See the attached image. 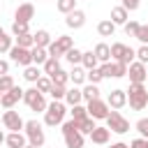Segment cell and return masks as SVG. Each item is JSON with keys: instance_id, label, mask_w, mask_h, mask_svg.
Returning a JSON list of instances; mask_svg holds the SVG:
<instances>
[{"instance_id": "obj_1", "label": "cell", "mask_w": 148, "mask_h": 148, "mask_svg": "<svg viewBox=\"0 0 148 148\" xmlns=\"http://www.w3.org/2000/svg\"><path fill=\"white\" fill-rule=\"evenodd\" d=\"M127 99H130V106L134 111H141L148 106V90L143 83H130V90H127Z\"/></svg>"}, {"instance_id": "obj_2", "label": "cell", "mask_w": 148, "mask_h": 148, "mask_svg": "<svg viewBox=\"0 0 148 148\" xmlns=\"http://www.w3.org/2000/svg\"><path fill=\"white\" fill-rule=\"evenodd\" d=\"M62 136H65L67 148H83V134L76 130V120L62 123Z\"/></svg>"}, {"instance_id": "obj_3", "label": "cell", "mask_w": 148, "mask_h": 148, "mask_svg": "<svg viewBox=\"0 0 148 148\" xmlns=\"http://www.w3.org/2000/svg\"><path fill=\"white\" fill-rule=\"evenodd\" d=\"M65 113H67L65 104L53 99V104H49V106H46V111H44V123H46L49 127H56V125H60V123H62Z\"/></svg>"}, {"instance_id": "obj_4", "label": "cell", "mask_w": 148, "mask_h": 148, "mask_svg": "<svg viewBox=\"0 0 148 148\" xmlns=\"http://www.w3.org/2000/svg\"><path fill=\"white\" fill-rule=\"evenodd\" d=\"M23 130H25V136H28V141H30V146H35V148H42L44 146V130H42V125L37 123V120H28L25 125H23Z\"/></svg>"}, {"instance_id": "obj_5", "label": "cell", "mask_w": 148, "mask_h": 148, "mask_svg": "<svg viewBox=\"0 0 148 148\" xmlns=\"http://www.w3.org/2000/svg\"><path fill=\"white\" fill-rule=\"evenodd\" d=\"M69 49H74V42H72V37H67V35H60L56 42H51V44L46 46V51H49L51 58H60V56H65Z\"/></svg>"}, {"instance_id": "obj_6", "label": "cell", "mask_w": 148, "mask_h": 148, "mask_svg": "<svg viewBox=\"0 0 148 148\" xmlns=\"http://www.w3.org/2000/svg\"><path fill=\"white\" fill-rule=\"evenodd\" d=\"M104 120H106L109 132H116V134H125V132H130V120L123 118L118 111H109V116H106Z\"/></svg>"}, {"instance_id": "obj_7", "label": "cell", "mask_w": 148, "mask_h": 148, "mask_svg": "<svg viewBox=\"0 0 148 148\" xmlns=\"http://www.w3.org/2000/svg\"><path fill=\"white\" fill-rule=\"evenodd\" d=\"M23 102L32 109V111H46V99L37 88H28L23 90Z\"/></svg>"}, {"instance_id": "obj_8", "label": "cell", "mask_w": 148, "mask_h": 148, "mask_svg": "<svg viewBox=\"0 0 148 148\" xmlns=\"http://www.w3.org/2000/svg\"><path fill=\"white\" fill-rule=\"evenodd\" d=\"M99 72H102V76L120 79V76H125V74H127V65H125V62H118V60H113V62H102Z\"/></svg>"}, {"instance_id": "obj_9", "label": "cell", "mask_w": 148, "mask_h": 148, "mask_svg": "<svg viewBox=\"0 0 148 148\" xmlns=\"http://www.w3.org/2000/svg\"><path fill=\"white\" fill-rule=\"evenodd\" d=\"M86 111H88V116H90L92 120H102V118L109 116V104L102 102V99H92V102H88Z\"/></svg>"}, {"instance_id": "obj_10", "label": "cell", "mask_w": 148, "mask_h": 148, "mask_svg": "<svg viewBox=\"0 0 148 148\" xmlns=\"http://www.w3.org/2000/svg\"><path fill=\"white\" fill-rule=\"evenodd\" d=\"M2 123H5V127L7 130H12V132H18V130H23V120H21V116H18V111H12V109H7L5 113H2Z\"/></svg>"}, {"instance_id": "obj_11", "label": "cell", "mask_w": 148, "mask_h": 148, "mask_svg": "<svg viewBox=\"0 0 148 148\" xmlns=\"http://www.w3.org/2000/svg\"><path fill=\"white\" fill-rule=\"evenodd\" d=\"M9 56H12V60H14L16 65H23V67H28V65H32V56H30V49H21V46H12V49H9Z\"/></svg>"}, {"instance_id": "obj_12", "label": "cell", "mask_w": 148, "mask_h": 148, "mask_svg": "<svg viewBox=\"0 0 148 148\" xmlns=\"http://www.w3.org/2000/svg\"><path fill=\"white\" fill-rule=\"evenodd\" d=\"M127 74H130V81H132V83H143V81H146V76H148L146 65H141L139 60L127 65Z\"/></svg>"}, {"instance_id": "obj_13", "label": "cell", "mask_w": 148, "mask_h": 148, "mask_svg": "<svg viewBox=\"0 0 148 148\" xmlns=\"http://www.w3.org/2000/svg\"><path fill=\"white\" fill-rule=\"evenodd\" d=\"M18 99H23V90H21L18 86H14L9 92H5V95L0 97V104H2L5 109H12V106H14Z\"/></svg>"}, {"instance_id": "obj_14", "label": "cell", "mask_w": 148, "mask_h": 148, "mask_svg": "<svg viewBox=\"0 0 148 148\" xmlns=\"http://www.w3.org/2000/svg\"><path fill=\"white\" fill-rule=\"evenodd\" d=\"M32 16H35V7H32L30 2H23V5H18V7H16V14H14V18H16V21L28 23Z\"/></svg>"}, {"instance_id": "obj_15", "label": "cell", "mask_w": 148, "mask_h": 148, "mask_svg": "<svg viewBox=\"0 0 148 148\" xmlns=\"http://www.w3.org/2000/svg\"><path fill=\"white\" fill-rule=\"evenodd\" d=\"M106 104H109L111 109H120V106H125V104H127V92H125V90H111Z\"/></svg>"}, {"instance_id": "obj_16", "label": "cell", "mask_w": 148, "mask_h": 148, "mask_svg": "<svg viewBox=\"0 0 148 148\" xmlns=\"http://www.w3.org/2000/svg\"><path fill=\"white\" fill-rule=\"evenodd\" d=\"M65 23H67L69 28H74V30H76V28H81V25L86 23V14H83L81 9H74V12H69V14H67Z\"/></svg>"}, {"instance_id": "obj_17", "label": "cell", "mask_w": 148, "mask_h": 148, "mask_svg": "<svg viewBox=\"0 0 148 148\" xmlns=\"http://www.w3.org/2000/svg\"><path fill=\"white\" fill-rule=\"evenodd\" d=\"M113 25H125L127 23V9L120 5V7H113L111 9V18H109Z\"/></svg>"}, {"instance_id": "obj_18", "label": "cell", "mask_w": 148, "mask_h": 148, "mask_svg": "<svg viewBox=\"0 0 148 148\" xmlns=\"http://www.w3.org/2000/svg\"><path fill=\"white\" fill-rule=\"evenodd\" d=\"M109 127H95L92 132H90V139H92V143H97V146H104L106 141H109Z\"/></svg>"}, {"instance_id": "obj_19", "label": "cell", "mask_w": 148, "mask_h": 148, "mask_svg": "<svg viewBox=\"0 0 148 148\" xmlns=\"http://www.w3.org/2000/svg\"><path fill=\"white\" fill-rule=\"evenodd\" d=\"M5 143H7L9 148H23V146H25V134H21V132H12L9 136H5Z\"/></svg>"}, {"instance_id": "obj_20", "label": "cell", "mask_w": 148, "mask_h": 148, "mask_svg": "<svg viewBox=\"0 0 148 148\" xmlns=\"http://www.w3.org/2000/svg\"><path fill=\"white\" fill-rule=\"evenodd\" d=\"M92 53H95L97 62H111V49H109L106 44H97Z\"/></svg>"}, {"instance_id": "obj_21", "label": "cell", "mask_w": 148, "mask_h": 148, "mask_svg": "<svg viewBox=\"0 0 148 148\" xmlns=\"http://www.w3.org/2000/svg\"><path fill=\"white\" fill-rule=\"evenodd\" d=\"M32 42H35V46H39V49H46V46L51 44V35H49L46 30H37V32L32 35Z\"/></svg>"}, {"instance_id": "obj_22", "label": "cell", "mask_w": 148, "mask_h": 148, "mask_svg": "<svg viewBox=\"0 0 148 148\" xmlns=\"http://www.w3.org/2000/svg\"><path fill=\"white\" fill-rule=\"evenodd\" d=\"M30 56H32V65H44L46 58H49V51L46 49H39V46H32L30 49Z\"/></svg>"}, {"instance_id": "obj_23", "label": "cell", "mask_w": 148, "mask_h": 148, "mask_svg": "<svg viewBox=\"0 0 148 148\" xmlns=\"http://www.w3.org/2000/svg\"><path fill=\"white\" fill-rule=\"evenodd\" d=\"M65 99H67V104H72V106H76V104H81V99H83V95H81V90L74 86V88H69L67 92H65Z\"/></svg>"}, {"instance_id": "obj_24", "label": "cell", "mask_w": 148, "mask_h": 148, "mask_svg": "<svg viewBox=\"0 0 148 148\" xmlns=\"http://www.w3.org/2000/svg\"><path fill=\"white\" fill-rule=\"evenodd\" d=\"M95 127H97V125L92 123V118H90V116H86L83 120H76V130H79L81 134H90Z\"/></svg>"}, {"instance_id": "obj_25", "label": "cell", "mask_w": 148, "mask_h": 148, "mask_svg": "<svg viewBox=\"0 0 148 148\" xmlns=\"http://www.w3.org/2000/svg\"><path fill=\"white\" fill-rule=\"evenodd\" d=\"M49 79H51V83H53V86H67L69 74H67V72H62V69H58V72H53Z\"/></svg>"}, {"instance_id": "obj_26", "label": "cell", "mask_w": 148, "mask_h": 148, "mask_svg": "<svg viewBox=\"0 0 148 148\" xmlns=\"http://www.w3.org/2000/svg\"><path fill=\"white\" fill-rule=\"evenodd\" d=\"M81 95H83V99H86V102L99 99V90H97V86H92V83H88V86L81 90Z\"/></svg>"}, {"instance_id": "obj_27", "label": "cell", "mask_w": 148, "mask_h": 148, "mask_svg": "<svg viewBox=\"0 0 148 148\" xmlns=\"http://www.w3.org/2000/svg\"><path fill=\"white\" fill-rule=\"evenodd\" d=\"M113 30H116V25H113L109 18H106V21H99V25H97V32H99L102 37H111Z\"/></svg>"}, {"instance_id": "obj_28", "label": "cell", "mask_w": 148, "mask_h": 148, "mask_svg": "<svg viewBox=\"0 0 148 148\" xmlns=\"http://www.w3.org/2000/svg\"><path fill=\"white\" fill-rule=\"evenodd\" d=\"M81 65H83L86 69H95V67H97V58H95V53H92V51H86L83 58H81Z\"/></svg>"}, {"instance_id": "obj_29", "label": "cell", "mask_w": 148, "mask_h": 148, "mask_svg": "<svg viewBox=\"0 0 148 148\" xmlns=\"http://www.w3.org/2000/svg\"><path fill=\"white\" fill-rule=\"evenodd\" d=\"M23 76H25V81H30V83H37V79H39L42 74H39L37 65H28V67H25V72H23Z\"/></svg>"}, {"instance_id": "obj_30", "label": "cell", "mask_w": 148, "mask_h": 148, "mask_svg": "<svg viewBox=\"0 0 148 148\" xmlns=\"http://www.w3.org/2000/svg\"><path fill=\"white\" fill-rule=\"evenodd\" d=\"M56 7H58V12L69 14V12H74V9H76V0H58V2H56Z\"/></svg>"}, {"instance_id": "obj_31", "label": "cell", "mask_w": 148, "mask_h": 148, "mask_svg": "<svg viewBox=\"0 0 148 148\" xmlns=\"http://www.w3.org/2000/svg\"><path fill=\"white\" fill-rule=\"evenodd\" d=\"M16 46H21V49H32V46H35V42H32V35H30V32H25V35H18V37H16Z\"/></svg>"}, {"instance_id": "obj_32", "label": "cell", "mask_w": 148, "mask_h": 148, "mask_svg": "<svg viewBox=\"0 0 148 148\" xmlns=\"http://www.w3.org/2000/svg\"><path fill=\"white\" fill-rule=\"evenodd\" d=\"M109 49H111V58H113V60L120 62V60L125 58V51H127L125 44H113V46H109Z\"/></svg>"}, {"instance_id": "obj_33", "label": "cell", "mask_w": 148, "mask_h": 148, "mask_svg": "<svg viewBox=\"0 0 148 148\" xmlns=\"http://www.w3.org/2000/svg\"><path fill=\"white\" fill-rule=\"evenodd\" d=\"M69 81H72L74 86H79V83H83V81H86V72H83L81 67H74V69L69 72Z\"/></svg>"}, {"instance_id": "obj_34", "label": "cell", "mask_w": 148, "mask_h": 148, "mask_svg": "<svg viewBox=\"0 0 148 148\" xmlns=\"http://www.w3.org/2000/svg\"><path fill=\"white\" fill-rule=\"evenodd\" d=\"M58 69H60L58 58H51V56H49V58H46V62H44V72L51 76V74H53V72H58Z\"/></svg>"}, {"instance_id": "obj_35", "label": "cell", "mask_w": 148, "mask_h": 148, "mask_svg": "<svg viewBox=\"0 0 148 148\" xmlns=\"http://www.w3.org/2000/svg\"><path fill=\"white\" fill-rule=\"evenodd\" d=\"M35 88H37V90H39V92L44 95V92H49V90L53 88V83H51V79H49V76H39V79H37V86H35Z\"/></svg>"}, {"instance_id": "obj_36", "label": "cell", "mask_w": 148, "mask_h": 148, "mask_svg": "<svg viewBox=\"0 0 148 148\" xmlns=\"http://www.w3.org/2000/svg\"><path fill=\"white\" fill-rule=\"evenodd\" d=\"M86 79H88V81H90L92 86H97V83H99V81H102L104 76H102V72H99V69L95 67V69H88V72H86Z\"/></svg>"}, {"instance_id": "obj_37", "label": "cell", "mask_w": 148, "mask_h": 148, "mask_svg": "<svg viewBox=\"0 0 148 148\" xmlns=\"http://www.w3.org/2000/svg\"><path fill=\"white\" fill-rule=\"evenodd\" d=\"M65 92H67V88L65 86H53L51 90H49V95L56 99V102H60V99H65Z\"/></svg>"}, {"instance_id": "obj_38", "label": "cell", "mask_w": 148, "mask_h": 148, "mask_svg": "<svg viewBox=\"0 0 148 148\" xmlns=\"http://www.w3.org/2000/svg\"><path fill=\"white\" fill-rule=\"evenodd\" d=\"M72 120H83L86 116H88V111H86V106H81V104H76V106H72Z\"/></svg>"}, {"instance_id": "obj_39", "label": "cell", "mask_w": 148, "mask_h": 148, "mask_svg": "<svg viewBox=\"0 0 148 148\" xmlns=\"http://www.w3.org/2000/svg\"><path fill=\"white\" fill-rule=\"evenodd\" d=\"M65 56H67V60H69L72 65H79V62H81V58H83V53H81L79 49H69Z\"/></svg>"}, {"instance_id": "obj_40", "label": "cell", "mask_w": 148, "mask_h": 148, "mask_svg": "<svg viewBox=\"0 0 148 148\" xmlns=\"http://www.w3.org/2000/svg\"><path fill=\"white\" fill-rule=\"evenodd\" d=\"M12 32H14V37H18V35H25V32H28V23L14 21V23H12Z\"/></svg>"}, {"instance_id": "obj_41", "label": "cell", "mask_w": 148, "mask_h": 148, "mask_svg": "<svg viewBox=\"0 0 148 148\" xmlns=\"http://www.w3.org/2000/svg\"><path fill=\"white\" fill-rule=\"evenodd\" d=\"M0 88H2V92H9V90L14 88V79H12L9 74H5V76H0Z\"/></svg>"}, {"instance_id": "obj_42", "label": "cell", "mask_w": 148, "mask_h": 148, "mask_svg": "<svg viewBox=\"0 0 148 148\" xmlns=\"http://www.w3.org/2000/svg\"><path fill=\"white\" fill-rule=\"evenodd\" d=\"M9 49H12V37H7L2 32L0 35V53H9Z\"/></svg>"}, {"instance_id": "obj_43", "label": "cell", "mask_w": 148, "mask_h": 148, "mask_svg": "<svg viewBox=\"0 0 148 148\" xmlns=\"http://www.w3.org/2000/svg\"><path fill=\"white\" fill-rule=\"evenodd\" d=\"M136 58H139V62H141V65H146V62H148V44H143V46H139V49H136Z\"/></svg>"}, {"instance_id": "obj_44", "label": "cell", "mask_w": 148, "mask_h": 148, "mask_svg": "<svg viewBox=\"0 0 148 148\" xmlns=\"http://www.w3.org/2000/svg\"><path fill=\"white\" fill-rule=\"evenodd\" d=\"M141 44H148V25H139V30H136V35H134Z\"/></svg>"}, {"instance_id": "obj_45", "label": "cell", "mask_w": 148, "mask_h": 148, "mask_svg": "<svg viewBox=\"0 0 148 148\" xmlns=\"http://www.w3.org/2000/svg\"><path fill=\"white\" fill-rule=\"evenodd\" d=\"M136 130H139L141 139H148V118H141V120L136 123Z\"/></svg>"}, {"instance_id": "obj_46", "label": "cell", "mask_w": 148, "mask_h": 148, "mask_svg": "<svg viewBox=\"0 0 148 148\" xmlns=\"http://www.w3.org/2000/svg\"><path fill=\"white\" fill-rule=\"evenodd\" d=\"M136 30H139V23H136V21H127V23H125V32H127V35H132V37H134V35H136Z\"/></svg>"}, {"instance_id": "obj_47", "label": "cell", "mask_w": 148, "mask_h": 148, "mask_svg": "<svg viewBox=\"0 0 148 148\" xmlns=\"http://www.w3.org/2000/svg\"><path fill=\"white\" fill-rule=\"evenodd\" d=\"M134 58H136V51H134V49H130V46H127V51H125V58H123V60H120V62H125V65H130V62H132V60H134Z\"/></svg>"}, {"instance_id": "obj_48", "label": "cell", "mask_w": 148, "mask_h": 148, "mask_svg": "<svg viewBox=\"0 0 148 148\" xmlns=\"http://www.w3.org/2000/svg\"><path fill=\"white\" fill-rule=\"evenodd\" d=\"M130 148H148V139H134L132 143H130Z\"/></svg>"}, {"instance_id": "obj_49", "label": "cell", "mask_w": 148, "mask_h": 148, "mask_svg": "<svg viewBox=\"0 0 148 148\" xmlns=\"http://www.w3.org/2000/svg\"><path fill=\"white\" fill-rule=\"evenodd\" d=\"M123 7H125L127 12H134V9L139 7V0H123Z\"/></svg>"}, {"instance_id": "obj_50", "label": "cell", "mask_w": 148, "mask_h": 148, "mask_svg": "<svg viewBox=\"0 0 148 148\" xmlns=\"http://www.w3.org/2000/svg\"><path fill=\"white\" fill-rule=\"evenodd\" d=\"M9 72V62H5V60H0V76H5Z\"/></svg>"}, {"instance_id": "obj_51", "label": "cell", "mask_w": 148, "mask_h": 148, "mask_svg": "<svg viewBox=\"0 0 148 148\" xmlns=\"http://www.w3.org/2000/svg\"><path fill=\"white\" fill-rule=\"evenodd\" d=\"M111 148H130V146H127V143H123V141H120V143H113V146H111Z\"/></svg>"}, {"instance_id": "obj_52", "label": "cell", "mask_w": 148, "mask_h": 148, "mask_svg": "<svg viewBox=\"0 0 148 148\" xmlns=\"http://www.w3.org/2000/svg\"><path fill=\"white\" fill-rule=\"evenodd\" d=\"M0 143H5V134L2 132H0Z\"/></svg>"}, {"instance_id": "obj_53", "label": "cell", "mask_w": 148, "mask_h": 148, "mask_svg": "<svg viewBox=\"0 0 148 148\" xmlns=\"http://www.w3.org/2000/svg\"><path fill=\"white\" fill-rule=\"evenodd\" d=\"M23 148H35V146H30V143H25V146H23Z\"/></svg>"}, {"instance_id": "obj_54", "label": "cell", "mask_w": 148, "mask_h": 148, "mask_svg": "<svg viewBox=\"0 0 148 148\" xmlns=\"http://www.w3.org/2000/svg\"><path fill=\"white\" fill-rule=\"evenodd\" d=\"M2 95H5V92H2V88H0V97H2Z\"/></svg>"}, {"instance_id": "obj_55", "label": "cell", "mask_w": 148, "mask_h": 148, "mask_svg": "<svg viewBox=\"0 0 148 148\" xmlns=\"http://www.w3.org/2000/svg\"><path fill=\"white\" fill-rule=\"evenodd\" d=\"M0 35H2V28H0Z\"/></svg>"}, {"instance_id": "obj_56", "label": "cell", "mask_w": 148, "mask_h": 148, "mask_svg": "<svg viewBox=\"0 0 148 148\" xmlns=\"http://www.w3.org/2000/svg\"><path fill=\"white\" fill-rule=\"evenodd\" d=\"M146 79H148V76H146Z\"/></svg>"}]
</instances>
